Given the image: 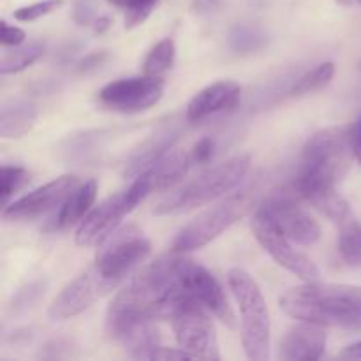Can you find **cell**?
Wrapping results in <instances>:
<instances>
[{
    "instance_id": "4dcf8cb0",
    "label": "cell",
    "mask_w": 361,
    "mask_h": 361,
    "mask_svg": "<svg viewBox=\"0 0 361 361\" xmlns=\"http://www.w3.org/2000/svg\"><path fill=\"white\" fill-rule=\"evenodd\" d=\"M214 148L215 143L212 137H201L194 145L192 152H190V161H192V164H207L214 157Z\"/></svg>"
},
{
    "instance_id": "f1b7e54d",
    "label": "cell",
    "mask_w": 361,
    "mask_h": 361,
    "mask_svg": "<svg viewBox=\"0 0 361 361\" xmlns=\"http://www.w3.org/2000/svg\"><path fill=\"white\" fill-rule=\"evenodd\" d=\"M63 4V0H42V2H35L32 6L20 7V9L14 11V18L18 21H35L39 18L46 16V14L53 13V11L59 9Z\"/></svg>"
},
{
    "instance_id": "d6a6232c",
    "label": "cell",
    "mask_w": 361,
    "mask_h": 361,
    "mask_svg": "<svg viewBox=\"0 0 361 361\" xmlns=\"http://www.w3.org/2000/svg\"><path fill=\"white\" fill-rule=\"evenodd\" d=\"M95 20V7L92 0H80L74 7V21L78 25H90Z\"/></svg>"
},
{
    "instance_id": "44dd1931",
    "label": "cell",
    "mask_w": 361,
    "mask_h": 361,
    "mask_svg": "<svg viewBox=\"0 0 361 361\" xmlns=\"http://www.w3.org/2000/svg\"><path fill=\"white\" fill-rule=\"evenodd\" d=\"M175 55L176 48L173 39H162V41H159L157 44L148 51L147 59H145L143 62V73L147 74V76L161 78L162 74H166L173 67V63H175Z\"/></svg>"
},
{
    "instance_id": "7402d4cb",
    "label": "cell",
    "mask_w": 361,
    "mask_h": 361,
    "mask_svg": "<svg viewBox=\"0 0 361 361\" xmlns=\"http://www.w3.org/2000/svg\"><path fill=\"white\" fill-rule=\"evenodd\" d=\"M42 44H28L23 46V48H14L13 51L4 53L2 60H0V73L2 74H14L20 73V71L27 69L32 63L37 62L41 59Z\"/></svg>"
},
{
    "instance_id": "d4e9b609",
    "label": "cell",
    "mask_w": 361,
    "mask_h": 361,
    "mask_svg": "<svg viewBox=\"0 0 361 361\" xmlns=\"http://www.w3.org/2000/svg\"><path fill=\"white\" fill-rule=\"evenodd\" d=\"M338 231V252L342 259L351 267H358L361 264V226L358 221H353Z\"/></svg>"
},
{
    "instance_id": "9a60e30c",
    "label": "cell",
    "mask_w": 361,
    "mask_h": 361,
    "mask_svg": "<svg viewBox=\"0 0 361 361\" xmlns=\"http://www.w3.org/2000/svg\"><path fill=\"white\" fill-rule=\"evenodd\" d=\"M129 212L133 210L127 203L126 190L108 197L81 221L76 231V243L83 247L101 245L116 231L122 219Z\"/></svg>"
},
{
    "instance_id": "4fadbf2b",
    "label": "cell",
    "mask_w": 361,
    "mask_h": 361,
    "mask_svg": "<svg viewBox=\"0 0 361 361\" xmlns=\"http://www.w3.org/2000/svg\"><path fill=\"white\" fill-rule=\"evenodd\" d=\"M78 187V180L74 176H60L39 189L32 190L27 196L20 197L13 204L4 208L2 219L7 222H28L42 217L51 212L59 204L66 201V197Z\"/></svg>"
},
{
    "instance_id": "52a82bcc",
    "label": "cell",
    "mask_w": 361,
    "mask_h": 361,
    "mask_svg": "<svg viewBox=\"0 0 361 361\" xmlns=\"http://www.w3.org/2000/svg\"><path fill=\"white\" fill-rule=\"evenodd\" d=\"M173 330L182 349L200 360H221L215 328L207 309L196 302H187L173 314Z\"/></svg>"
},
{
    "instance_id": "7a4b0ae2",
    "label": "cell",
    "mask_w": 361,
    "mask_h": 361,
    "mask_svg": "<svg viewBox=\"0 0 361 361\" xmlns=\"http://www.w3.org/2000/svg\"><path fill=\"white\" fill-rule=\"evenodd\" d=\"M353 155V127H330L316 133L303 147L295 190L303 196L317 187H335L351 168Z\"/></svg>"
},
{
    "instance_id": "484cf974",
    "label": "cell",
    "mask_w": 361,
    "mask_h": 361,
    "mask_svg": "<svg viewBox=\"0 0 361 361\" xmlns=\"http://www.w3.org/2000/svg\"><path fill=\"white\" fill-rule=\"evenodd\" d=\"M335 74V66L331 62H324L321 66H317L316 69H312L310 73L303 74L293 88L289 90L291 95H305V94H312V92L321 90L323 87H326L328 83L331 81Z\"/></svg>"
},
{
    "instance_id": "83f0119b",
    "label": "cell",
    "mask_w": 361,
    "mask_h": 361,
    "mask_svg": "<svg viewBox=\"0 0 361 361\" xmlns=\"http://www.w3.org/2000/svg\"><path fill=\"white\" fill-rule=\"evenodd\" d=\"M27 182V169L21 168V166L4 164L2 169H0V194H2V203L6 204L7 200H9L14 192H18Z\"/></svg>"
},
{
    "instance_id": "7c38bea8",
    "label": "cell",
    "mask_w": 361,
    "mask_h": 361,
    "mask_svg": "<svg viewBox=\"0 0 361 361\" xmlns=\"http://www.w3.org/2000/svg\"><path fill=\"white\" fill-rule=\"evenodd\" d=\"M264 214L291 242L314 245L321 238V228L289 194L275 192L261 204Z\"/></svg>"
},
{
    "instance_id": "ac0fdd59",
    "label": "cell",
    "mask_w": 361,
    "mask_h": 361,
    "mask_svg": "<svg viewBox=\"0 0 361 361\" xmlns=\"http://www.w3.org/2000/svg\"><path fill=\"white\" fill-rule=\"evenodd\" d=\"M176 140H178V133L173 129L152 134L127 157L126 164H123V176H140L145 169H148L162 155L168 154Z\"/></svg>"
},
{
    "instance_id": "2e32d148",
    "label": "cell",
    "mask_w": 361,
    "mask_h": 361,
    "mask_svg": "<svg viewBox=\"0 0 361 361\" xmlns=\"http://www.w3.org/2000/svg\"><path fill=\"white\" fill-rule=\"evenodd\" d=\"M326 334L323 326L303 321L286 331L279 345V358L286 361H314L321 360L326 349Z\"/></svg>"
},
{
    "instance_id": "3957f363",
    "label": "cell",
    "mask_w": 361,
    "mask_h": 361,
    "mask_svg": "<svg viewBox=\"0 0 361 361\" xmlns=\"http://www.w3.org/2000/svg\"><path fill=\"white\" fill-rule=\"evenodd\" d=\"M250 168L249 155H235L226 162L207 169L185 185L162 197L154 208L157 215H175L212 203L235 189Z\"/></svg>"
},
{
    "instance_id": "d590c367",
    "label": "cell",
    "mask_w": 361,
    "mask_h": 361,
    "mask_svg": "<svg viewBox=\"0 0 361 361\" xmlns=\"http://www.w3.org/2000/svg\"><path fill=\"white\" fill-rule=\"evenodd\" d=\"M30 338H32V331L28 330V328H18V330H14L13 334H11L9 342L20 345V344H27V342H30Z\"/></svg>"
},
{
    "instance_id": "6da1fadb",
    "label": "cell",
    "mask_w": 361,
    "mask_h": 361,
    "mask_svg": "<svg viewBox=\"0 0 361 361\" xmlns=\"http://www.w3.org/2000/svg\"><path fill=\"white\" fill-rule=\"evenodd\" d=\"M288 316L321 326L361 328V288L307 282L288 289L279 300Z\"/></svg>"
},
{
    "instance_id": "8fae6325",
    "label": "cell",
    "mask_w": 361,
    "mask_h": 361,
    "mask_svg": "<svg viewBox=\"0 0 361 361\" xmlns=\"http://www.w3.org/2000/svg\"><path fill=\"white\" fill-rule=\"evenodd\" d=\"M190 164H192L190 155L183 150H173L162 155L150 168L136 176L133 185L126 190L130 210H134L148 194L162 192L175 187L189 171Z\"/></svg>"
},
{
    "instance_id": "f35d334b",
    "label": "cell",
    "mask_w": 361,
    "mask_h": 361,
    "mask_svg": "<svg viewBox=\"0 0 361 361\" xmlns=\"http://www.w3.org/2000/svg\"><path fill=\"white\" fill-rule=\"evenodd\" d=\"M109 25H111V21H109V18H106V16H101V18H97V20H94V28L97 34H102V32L108 30Z\"/></svg>"
},
{
    "instance_id": "30bf717a",
    "label": "cell",
    "mask_w": 361,
    "mask_h": 361,
    "mask_svg": "<svg viewBox=\"0 0 361 361\" xmlns=\"http://www.w3.org/2000/svg\"><path fill=\"white\" fill-rule=\"evenodd\" d=\"M180 275H182L183 289H185L190 302L200 303L208 312L214 314L217 319H221L226 326L235 328V314H233L231 305L226 298L224 289L221 288L217 279L207 268L194 263L192 259L182 257Z\"/></svg>"
},
{
    "instance_id": "8992f818",
    "label": "cell",
    "mask_w": 361,
    "mask_h": 361,
    "mask_svg": "<svg viewBox=\"0 0 361 361\" xmlns=\"http://www.w3.org/2000/svg\"><path fill=\"white\" fill-rule=\"evenodd\" d=\"M150 242L129 226L122 231L113 233L104 242V247L95 257L94 268L111 289H115L137 264L143 263L150 254Z\"/></svg>"
},
{
    "instance_id": "8d00e7d4",
    "label": "cell",
    "mask_w": 361,
    "mask_h": 361,
    "mask_svg": "<svg viewBox=\"0 0 361 361\" xmlns=\"http://www.w3.org/2000/svg\"><path fill=\"white\" fill-rule=\"evenodd\" d=\"M353 148H355V157L361 162V116L353 126Z\"/></svg>"
},
{
    "instance_id": "cb8c5ba5",
    "label": "cell",
    "mask_w": 361,
    "mask_h": 361,
    "mask_svg": "<svg viewBox=\"0 0 361 361\" xmlns=\"http://www.w3.org/2000/svg\"><path fill=\"white\" fill-rule=\"evenodd\" d=\"M267 42V35L250 25H236L229 32V48L236 53H254Z\"/></svg>"
},
{
    "instance_id": "1f68e13d",
    "label": "cell",
    "mask_w": 361,
    "mask_h": 361,
    "mask_svg": "<svg viewBox=\"0 0 361 361\" xmlns=\"http://www.w3.org/2000/svg\"><path fill=\"white\" fill-rule=\"evenodd\" d=\"M25 41V32L21 28L14 27V25H7L2 21V35H0V42L4 48H16Z\"/></svg>"
},
{
    "instance_id": "4316f807",
    "label": "cell",
    "mask_w": 361,
    "mask_h": 361,
    "mask_svg": "<svg viewBox=\"0 0 361 361\" xmlns=\"http://www.w3.org/2000/svg\"><path fill=\"white\" fill-rule=\"evenodd\" d=\"M108 2L126 13V28H134L143 23L157 6V0H108Z\"/></svg>"
},
{
    "instance_id": "277c9868",
    "label": "cell",
    "mask_w": 361,
    "mask_h": 361,
    "mask_svg": "<svg viewBox=\"0 0 361 361\" xmlns=\"http://www.w3.org/2000/svg\"><path fill=\"white\" fill-rule=\"evenodd\" d=\"M228 281L242 314V344L247 358L267 361L270 356V314L263 291L242 268H233Z\"/></svg>"
},
{
    "instance_id": "ab89813d",
    "label": "cell",
    "mask_w": 361,
    "mask_h": 361,
    "mask_svg": "<svg viewBox=\"0 0 361 361\" xmlns=\"http://www.w3.org/2000/svg\"><path fill=\"white\" fill-rule=\"evenodd\" d=\"M338 4H341V6H351L353 2H355V0H337Z\"/></svg>"
},
{
    "instance_id": "ba28073f",
    "label": "cell",
    "mask_w": 361,
    "mask_h": 361,
    "mask_svg": "<svg viewBox=\"0 0 361 361\" xmlns=\"http://www.w3.org/2000/svg\"><path fill=\"white\" fill-rule=\"evenodd\" d=\"M250 228H252L254 236L261 243V247L277 261V264H281L282 268H286L305 282L319 279V270L312 263V259H309L305 254H302L291 245V240L271 222V219L264 214L261 207L257 208L256 215L252 217Z\"/></svg>"
},
{
    "instance_id": "e0dca14e",
    "label": "cell",
    "mask_w": 361,
    "mask_h": 361,
    "mask_svg": "<svg viewBox=\"0 0 361 361\" xmlns=\"http://www.w3.org/2000/svg\"><path fill=\"white\" fill-rule=\"evenodd\" d=\"M240 95H242V88L235 81H215L190 99L189 106H187V120L201 122L215 113L233 109L238 104Z\"/></svg>"
},
{
    "instance_id": "f546056e",
    "label": "cell",
    "mask_w": 361,
    "mask_h": 361,
    "mask_svg": "<svg viewBox=\"0 0 361 361\" xmlns=\"http://www.w3.org/2000/svg\"><path fill=\"white\" fill-rule=\"evenodd\" d=\"M41 358L44 360H62L73 356V345L71 342L62 341V338H55V341L48 342L44 349H41Z\"/></svg>"
},
{
    "instance_id": "d6986e66",
    "label": "cell",
    "mask_w": 361,
    "mask_h": 361,
    "mask_svg": "<svg viewBox=\"0 0 361 361\" xmlns=\"http://www.w3.org/2000/svg\"><path fill=\"white\" fill-rule=\"evenodd\" d=\"M95 197H97V182L95 180H88V182L78 185L66 201L62 203L56 217V226L59 228H69V226L76 224L78 221L85 217L90 207L94 204Z\"/></svg>"
},
{
    "instance_id": "ffe728a7",
    "label": "cell",
    "mask_w": 361,
    "mask_h": 361,
    "mask_svg": "<svg viewBox=\"0 0 361 361\" xmlns=\"http://www.w3.org/2000/svg\"><path fill=\"white\" fill-rule=\"evenodd\" d=\"M37 120V108L30 102L16 101L6 104L0 115V136L6 140L21 137L34 127Z\"/></svg>"
},
{
    "instance_id": "836d02e7",
    "label": "cell",
    "mask_w": 361,
    "mask_h": 361,
    "mask_svg": "<svg viewBox=\"0 0 361 361\" xmlns=\"http://www.w3.org/2000/svg\"><path fill=\"white\" fill-rule=\"evenodd\" d=\"M106 59H108V53L106 51L90 53V55H87L80 63H78V73H92V71L99 69V67L106 62Z\"/></svg>"
},
{
    "instance_id": "e575fe53",
    "label": "cell",
    "mask_w": 361,
    "mask_h": 361,
    "mask_svg": "<svg viewBox=\"0 0 361 361\" xmlns=\"http://www.w3.org/2000/svg\"><path fill=\"white\" fill-rule=\"evenodd\" d=\"M152 360H194V356L190 353H187L185 349H169V348H159L157 351L154 353Z\"/></svg>"
},
{
    "instance_id": "5bb4252c",
    "label": "cell",
    "mask_w": 361,
    "mask_h": 361,
    "mask_svg": "<svg viewBox=\"0 0 361 361\" xmlns=\"http://www.w3.org/2000/svg\"><path fill=\"white\" fill-rule=\"evenodd\" d=\"M108 291H111L108 282L95 271L94 267L88 268L56 295V298L49 305V317L53 321L71 319L85 312L95 300H99Z\"/></svg>"
},
{
    "instance_id": "603a6c76",
    "label": "cell",
    "mask_w": 361,
    "mask_h": 361,
    "mask_svg": "<svg viewBox=\"0 0 361 361\" xmlns=\"http://www.w3.org/2000/svg\"><path fill=\"white\" fill-rule=\"evenodd\" d=\"M46 289H48V282L44 279H35V281L27 282L21 286L16 293H14L13 300L9 303V312L13 316H21V314L28 312L39 300L44 296Z\"/></svg>"
},
{
    "instance_id": "74e56055",
    "label": "cell",
    "mask_w": 361,
    "mask_h": 361,
    "mask_svg": "<svg viewBox=\"0 0 361 361\" xmlns=\"http://www.w3.org/2000/svg\"><path fill=\"white\" fill-rule=\"evenodd\" d=\"M341 358H344V360H361V342H356V344L348 345V348L342 351Z\"/></svg>"
},
{
    "instance_id": "5b68a950",
    "label": "cell",
    "mask_w": 361,
    "mask_h": 361,
    "mask_svg": "<svg viewBox=\"0 0 361 361\" xmlns=\"http://www.w3.org/2000/svg\"><path fill=\"white\" fill-rule=\"evenodd\" d=\"M254 200H256V194L250 189H245L242 192L231 194L224 201L197 215L175 238V243H173L175 252L196 250L214 242L226 229H229L235 222L249 214L250 208L254 207Z\"/></svg>"
},
{
    "instance_id": "9c48e42d",
    "label": "cell",
    "mask_w": 361,
    "mask_h": 361,
    "mask_svg": "<svg viewBox=\"0 0 361 361\" xmlns=\"http://www.w3.org/2000/svg\"><path fill=\"white\" fill-rule=\"evenodd\" d=\"M164 92L161 78L141 76L111 81L101 88L97 99L104 108L120 113H140L157 104Z\"/></svg>"
}]
</instances>
